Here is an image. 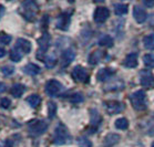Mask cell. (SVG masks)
Instances as JSON below:
<instances>
[{"label":"cell","instance_id":"3957f363","mask_svg":"<svg viewBox=\"0 0 154 147\" xmlns=\"http://www.w3.org/2000/svg\"><path fill=\"white\" fill-rule=\"evenodd\" d=\"M48 128V124L42 119H33L28 124V130L31 136H40Z\"/></svg>","mask_w":154,"mask_h":147},{"label":"cell","instance_id":"60d3db41","mask_svg":"<svg viewBox=\"0 0 154 147\" xmlns=\"http://www.w3.org/2000/svg\"><path fill=\"white\" fill-rule=\"evenodd\" d=\"M152 147H154V144H153V146H152Z\"/></svg>","mask_w":154,"mask_h":147},{"label":"cell","instance_id":"4dcf8cb0","mask_svg":"<svg viewBox=\"0 0 154 147\" xmlns=\"http://www.w3.org/2000/svg\"><path fill=\"white\" fill-rule=\"evenodd\" d=\"M45 62H46V65L48 68H52L57 62V58L54 56V54H50L45 59Z\"/></svg>","mask_w":154,"mask_h":147},{"label":"cell","instance_id":"4fadbf2b","mask_svg":"<svg viewBox=\"0 0 154 147\" xmlns=\"http://www.w3.org/2000/svg\"><path fill=\"white\" fill-rule=\"evenodd\" d=\"M146 11L144 10L143 8H141L140 6H135L133 9V17L135 19L137 23H143L144 21L146 20Z\"/></svg>","mask_w":154,"mask_h":147},{"label":"cell","instance_id":"7402d4cb","mask_svg":"<svg viewBox=\"0 0 154 147\" xmlns=\"http://www.w3.org/2000/svg\"><path fill=\"white\" fill-rule=\"evenodd\" d=\"M99 46H105V48H111L113 46V39L108 34L102 35L101 38L99 39Z\"/></svg>","mask_w":154,"mask_h":147},{"label":"cell","instance_id":"74e56055","mask_svg":"<svg viewBox=\"0 0 154 147\" xmlns=\"http://www.w3.org/2000/svg\"><path fill=\"white\" fill-rule=\"evenodd\" d=\"M5 90H6V86H5V84L0 83V92L5 91Z\"/></svg>","mask_w":154,"mask_h":147},{"label":"cell","instance_id":"8d00e7d4","mask_svg":"<svg viewBox=\"0 0 154 147\" xmlns=\"http://www.w3.org/2000/svg\"><path fill=\"white\" fill-rule=\"evenodd\" d=\"M5 56H6V50L4 48H0V58H2Z\"/></svg>","mask_w":154,"mask_h":147},{"label":"cell","instance_id":"e575fe53","mask_svg":"<svg viewBox=\"0 0 154 147\" xmlns=\"http://www.w3.org/2000/svg\"><path fill=\"white\" fill-rule=\"evenodd\" d=\"M10 105H11V102L9 98H1V101H0V106H1L2 109H5V110L9 109Z\"/></svg>","mask_w":154,"mask_h":147},{"label":"cell","instance_id":"8992f818","mask_svg":"<svg viewBox=\"0 0 154 147\" xmlns=\"http://www.w3.org/2000/svg\"><path fill=\"white\" fill-rule=\"evenodd\" d=\"M62 90V85L59 81L57 80H50L46 84V93L51 98H54L59 94L60 91Z\"/></svg>","mask_w":154,"mask_h":147},{"label":"cell","instance_id":"7a4b0ae2","mask_svg":"<svg viewBox=\"0 0 154 147\" xmlns=\"http://www.w3.org/2000/svg\"><path fill=\"white\" fill-rule=\"evenodd\" d=\"M70 134L68 132V128L63 124H59L54 130V136L53 142L56 145H64L70 142Z\"/></svg>","mask_w":154,"mask_h":147},{"label":"cell","instance_id":"52a82bcc","mask_svg":"<svg viewBox=\"0 0 154 147\" xmlns=\"http://www.w3.org/2000/svg\"><path fill=\"white\" fill-rule=\"evenodd\" d=\"M140 81L142 86L145 88H154V75L150 71L143 70L140 73Z\"/></svg>","mask_w":154,"mask_h":147},{"label":"cell","instance_id":"2e32d148","mask_svg":"<svg viewBox=\"0 0 154 147\" xmlns=\"http://www.w3.org/2000/svg\"><path fill=\"white\" fill-rule=\"evenodd\" d=\"M69 23H70V18L68 14H61L57 19V28L60 30H67L69 28Z\"/></svg>","mask_w":154,"mask_h":147},{"label":"cell","instance_id":"8fae6325","mask_svg":"<svg viewBox=\"0 0 154 147\" xmlns=\"http://www.w3.org/2000/svg\"><path fill=\"white\" fill-rule=\"evenodd\" d=\"M75 58V51L73 49H68L62 53L61 56V63H62V67H68Z\"/></svg>","mask_w":154,"mask_h":147},{"label":"cell","instance_id":"cb8c5ba5","mask_svg":"<svg viewBox=\"0 0 154 147\" xmlns=\"http://www.w3.org/2000/svg\"><path fill=\"white\" fill-rule=\"evenodd\" d=\"M114 12L116 16H124L128 14V6L123 4H118L114 6Z\"/></svg>","mask_w":154,"mask_h":147},{"label":"cell","instance_id":"d6986e66","mask_svg":"<svg viewBox=\"0 0 154 147\" xmlns=\"http://www.w3.org/2000/svg\"><path fill=\"white\" fill-rule=\"evenodd\" d=\"M26 91V88L25 85H22V84H14V86L11 88V95L14 96V98H20L21 95L25 93Z\"/></svg>","mask_w":154,"mask_h":147},{"label":"cell","instance_id":"6da1fadb","mask_svg":"<svg viewBox=\"0 0 154 147\" xmlns=\"http://www.w3.org/2000/svg\"><path fill=\"white\" fill-rule=\"evenodd\" d=\"M39 10V6L37 4V0H25L22 2V16L27 20H35V17Z\"/></svg>","mask_w":154,"mask_h":147},{"label":"cell","instance_id":"e0dca14e","mask_svg":"<svg viewBox=\"0 0 154 147\" xmlns=\"http://www.w3.org/2000/svg\"><path fill=\"white\" fill-rule=\"evenodd\" d=\"M123 63H124V67L126 68H135L137 65V54L135 52L128 54Z\"/></svg>","mask_w":154,"mask_h":147},{"label":"cell","instance_id":"d590c367","mask_svg":"<svg viewBox=\"0 0 154 147\" xmlns=\"http://www.w3.org/2000/svg\"><path fill=\"white\" fill-rule=\"evenodd\" d=\"M143 4L149 8H152L154 6V0H143Z\"/></svg>","mask_w":154,"mask_h":147},{"label":"cell","instance_id":"9c48e42d","mask_svg":"<svg viewBox=\"0 0 154 147\" xmlns=\"http://www.w3.org/2000/svg\"><path fill=\"white\" fill-rule=\"evenodd\" d=\"M109 17H110V10H109L108 8H97V10L94 12V21L97 23H103V22L108 20Z\"/></svg>","mask_w":154,"mask_h":147},{"label":"cell","instance_id":"ffe728a7","mask_svg":"<svg viewBox=\"0 0 154 147\" xmlns=\"http://www.w3.org/2000/svg\"><path fill=\"white\" fill-rule=\"evenodd\" d=\"M25 73L29 74V75H37L38 73H40V68L37 65V64H35V63H29V64H27L25 67Z\"/></svg>","mask_w":154,"mask_h":147},{"label":"cell","instance_id":"1f68e13d","mask_svg":"<svg viewBox=\"0 0 154 147\" xmlns=\"http://www.w3.org/2000/svg\"><path fill=\"white\" fill-rule=\"evenodd\" d=\"M11 42V37L5 32H0V43L2 44H9Z\"/></svg>","mask_w":154,"mask_h":147},{"label":"cell","instance_id":"d6a6232c","mask_svg":"<svg viewBox=\"0 0 154 147\" xmlns=\"http://www.w3.org/2000/svg\"><path fill=\"white\" fill-rule=\"evenodd\" d=\"M1 72L4 75H11V74L14 73V69L10 65H6V67L1 68Z\"/></svg>","mask_w":154,"mask_h":147},{"label":"cell","instance_id":"5bb4252c","mask_svg":"<svg viewBox=\"0 0 154 147\" xmlns=\"http://www.w3.org/2000/svg\"><path fill=\"white\" fill-rule=\"evenodd\" d=\"M120 135L118 134H114V133H111V134H108L106 136H105L104 140H103V146L104 147H113L114 145L120 142Z\"/></svg>","mask_w":154,"mask_h":147},{"label":"cell","instance_id":"f546056e","mask_svg":"<svg viewBox=\"0 0 154 147\" xmlns=\"http://www.w3.org/2000/svg\"><path fill=\"white\" fill-rule=\"evenodd\" d=\"M77 142L79 147H92V143L87 137H79Z\"/></svg>","mask_w":154,"mask_h":147},{"label":"cell","instance_id":"f35d334b","mask_svg":"<svg viewBox=\"0 0 154 147\" xmlns=\"http://www.w3.org/2000/svg\"><path fill=\"white\" fill-rule=\"evenodd\" d=\"M4 12H5V9H4V7H2V6H1V4H0V17H1V16H2V14H4Z\"/></svg>","mask_w":154,"mask_h":147},{"label":"cell","instance_id":"4316f807","mask_svg":"<svg viewBox=\"0 0 154 147\" xmlns=\"http://www.w3.org/2000/svg\"><path fill=\"white\" fill-rule=\"evenodd\" d=\"M101 122V117L99 115L97 110H92L91 111V124L93 126H98Z\"/></svg>","mask_w":154,"mask_h":147},{"label":"cell","instance_id":"44dd1931","mask_svg":"<svg viewBox=\"0 0 154 147\" xmlns=\"http://www.w3.org/2000/svg\"><path fill=\"white\" fill-rule=\"evenodd\" d=\"M143 46L147 50H154V33H150L143 38Z\"/></svg>","mask_w":154,"mask_h":147},{"label":"cell","instance_id":"277c9868","mask_svg":"<svg viewBox=\"0 0 154 147\" xmlns=\"http://www.w3.org/2000/svg\"><path fill=\"white\" fill-rule=\"evenodd\" d=\"M131 103L133 105V107L137 111H143L146 109V103H145V94L142 90L134 92L131 95Z\"/></svg>","mask_w":154,"mask_h":147},{"label":"cell","instance_id":"ba28073f","mask_svg":"<svg viewBox=\"0 0 154 147\" xmlns=\"http://www.w3.org/2000/svg\"><path fill=\"white\" fill-rule=\"evenodd\" d=\"M72 77L77 82H81V83H85L89 80V73L87 70L82 67H75L73 72H72Z\"/></svg>","mask_w":154,"mask_h":147},{"label":"cell","instance_id":"7c38bea8","mask_svg":"<svg viewBox=\"0 0 154 147\" xmlns=\"http://www.w3.org/2000/svg\"><path fill=\"white\" fill-rule=\"evenodd\" d=\"M50 42H51V39H50L49 33H45L41 38L39 39L38 46H39V51H40V53H45L47 50L49 49Z\"/></svg>","mask_w":154,"mask_h":147},{"label":"cell","instance_id":"836d02e7","mask_svg":"<svg viewBox=\"0 0 154 147\" xmlns=\"http://www.w3.org/2000/svg\"><path fill=\"white\" fill-rule=\"evenodd\" d=\"M70 101L73 102V103H80V102L83 101V96L80 93H75V94L70 96Z\"/></svg>","mask_w":154,"mask_h":147},{"label":"cell","instance_id":"83f0119b","mask_svg":"<svg viewBox=\"0 0 154 147\" xmlns=\"http://www.w3.org/2000/svg\"><path fill=\"white\" fill-rule=\"evenodd\" d=\"M10 58H11V60H12L14 62H19V61L22 59V53H21L19 50H17L16 48H14V50H11Z\"/></svg>","mask_w":154,"mask_h":147},{"label":"cell","instance_id":"ac0fdd59","mask_svg":"<svg viewBox=\"0 0 154 147\" xmlns=\"http://www.w3.org/2000/svg\"><path fill=\"white\" fill-rule=\"evenodd\" d=\"M102 56H103V52L100 51V50H95L94 52H92L90 54V56H89V63L91 65H95V64H98L101 61Z\"/></svg>","mask_w":154,"mask_h":147},{"label":"cell","instance_id":"30bf717a","mask_svg":"<svg viewBox=\"0 0 154 147\" xmlns=\"http://www.w3.org/2000/svg\"><path fill=\"white\" fill-rule=\"evenodd\" d=\"M16 49L19 50L21 53L27 54V53L31 51V43H30V41L26 40V39L19 38L17 40V42H16Z\"/></svg>","mask_w":154,"mask_h":147},{"label":"cell","instance_id":"d4e9b609","mask_svg":"<svg viewBox=\"0 0 154 147\" xmlns=\"http://www.w3.org/2000/svg\"><path fill=\"white\" fill-rule=\"evenodd\" d=\"M116 127L118 128V130H126V128L129 127V122H128V119L124 118V117L118 118L116 121Z\"/></svg>","mask_w":154,"mask_h":147},{"label":"cell","instance_id":"5b68a950","mask_svg":"<svg viewBox=\"0 0 154 147\" xmlns=\"http://www.w3.org/2000/svg\"><path fill=\"white\" fill-rule=\"evenodd\" d=\"M104 107L108 114L116 115V114H119L124 110V104L119 101H108L104 103Z\"/></svg>","mask_w":154,"mask_h":147},{"label":"cell","instance_id":"9a60e30c","mask_svg":"<svg viewBox=\"0 0 154 147\" xmlns=\"http://www.w3.org/2000/svg\"><path fill=\"white\" fill-rule=\"evenodd\" d=\"M114 73L116 72L112 69H102L97 74V79H98L99 82H104V81L109 80L110 77H112L114 75Z\"/></svg>","mask_w":154,"mask_h":147},{"label":"cell","instance_id":"603a6c76","mask_svg":"<svg viewBox=\"0 0 154 147\" xmlns=\"http://www.w3.org/2000/svg\"><path fill=\"white\" fill-rule=\"evenodd\" d=\"M27 102L29 103V105L33 107V109H37L38 106H40V103H41V98L39 96L38 94H32L30 95L28 98H27Z\"/></svg>","mask_w":154,"mask_h":147},{"label":"cell","instance_id":"f1b7e54d","mask_svg":"<svg viewBox=\"0 0 154 147\" xmlns=\"http://www.w3.org/2000/svg\"><path fill=\"white\" fill-rule=\"evenodd\" d=\"M57 113V105L53 103V102H49L48 103V114H49V117L51 119L54 117Z\"/></svg>","mask_w":154,"mask_h":147},{"label":"cell","instance_id":"ab89813d","mask_svg":"<svg viewBox=\"0 0 154 147\" xmlns=\"http://www.w3.org/2000/svg\"><path fill=\"white\" fill-rule=\"evenodd\" d=\"M103 1H104V0H94V2H103Z\"/></svg>","mask_w":154,"mask_h":147},{"label":"cell","instance_id":"484cf974","mask_svg":"<svg viewBox=\"0 0 154 147\" xmlns=\"http://www.w3.org/2000/svg\"><path fill=\"white\" fill-rule=\"evenodd\" d=\"M143 63L144 65L149 69L154 68V54H145L143 56Z\"/></svg>","mask_w":154,"mask_h":147}]
</instances>
